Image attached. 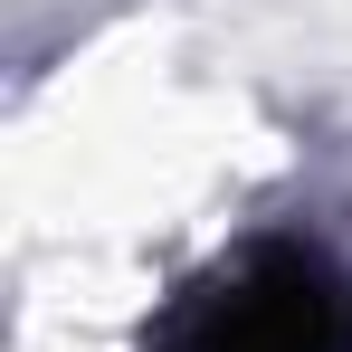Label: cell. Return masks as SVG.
Returning a JSON list of instances; mask_svg holds the SVG:
<instances>
[{
	"mask_svg": "<svg viewBox=\"0 0 352 352\" xmlns=\"http://www.w3.org/2000/svg\"><path fill=\"white\" fill-rule=\"evenodd\" d=\"M162 352H352V286L314 248H257L172 314Z\"/></svg>",
	"mask_w": 352,
	"mask_h": 352,
	"instance_id": "cell-1",
	"label": "cell"
}]
</instances>
